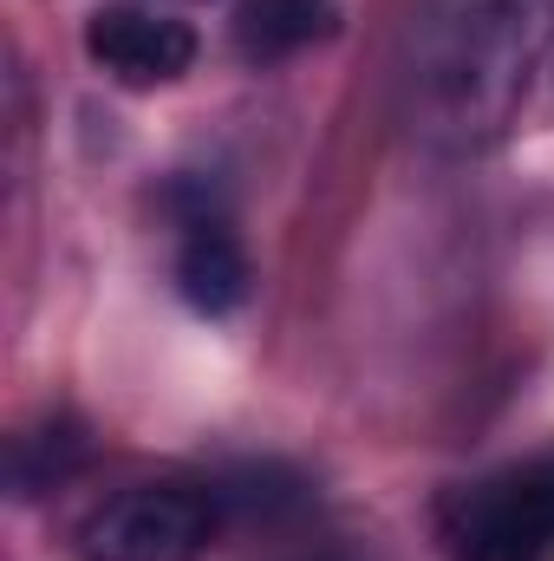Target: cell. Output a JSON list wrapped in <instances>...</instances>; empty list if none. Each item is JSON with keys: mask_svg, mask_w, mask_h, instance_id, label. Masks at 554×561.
<instances>
[{"mask_svg": "<svg viewBox=\"0 0 554 561\" xmlns=\"http://www.w3.org/2000/svg\"><path fill=\"white\" fill-rule=\"evenodd\" d=\"M554 46V0H424L405 39V118L437 150L496 144Z\"/></svg>", "mask_w": 554, "mask_h": 561, "instance_id": "6da1fadb", "label": "cell"}, {"mask_svg": "<svg viewBox=\"0 0 554 561\" xmlns=\"http://www.w3.org/2000/svg\"><path fill=\"white\" fill-rule=\"evenodd\" d=\"M26 450H33V437H20V450H13V483H20V496H33V490H39V477H26ZM46 463H53V483H59V477L79 463V437H66V431H59V444H53V457H46Z\"/></svg>", "mask_w": 554, "mask_h": 561, "instance_id": "52a82bcc", "label": "cell"}, {"mask_svg": "<svg viewBox=\"0 0 554 561\" xmlns=\"http://www.w3.org/2000/svg\"><path fill=\"white\" fill-rule=\"evenodd\" d=\"M339 33V0H242L235 7V53L249 66H280L307 46Z\"/></svg>", "mask_w": 554, "mask_h": 561, "instance_id": "8992f818", "label": "cell"}, {"mask_svg": "<svg viewBox=\"0 0 554 561\" xmlns=\"http://www.w3.org/2000/svg\"><path fill=\"white\" fill-rule=\"evenodd\" d=\"M85 53L99 72H112L118 85H170L196 66V26L176 20V13H157V7H99L85 20Z\"/></svg>", "mask_w": 554, "mask_h": 561, "instance_id": "277c9868", "label": "cell"}, {"mask_svg": "<svg viewBox=\"0 0 554 561\" xmlns=\"http://www.w3.org/2000/svg\"><path fill=\"white\" fill-rule=\"evenodd\" d=\"M222 529V490L131 483L79 523V561H196Z\"/></svg>", "mask_w": 554, "mask_h": 561, "instance_id": "3957f363", "label": "cell"}, {"mask_svg": "<svg viewBox=\"0 0 554 561\" xmlns=\"http://www.w3.org/2000/svg\"><path fill=\"white\" fill-rule=\"evenodd\" d=\"M176 229H183L176 236V287H183V300L196 313H235L242 294H249V255H242L229 216L203 203V209H183Z\"/></svg>", "mask_w": 554, "mask_h": 561, "instance_id": "5b68a950", "label": "cell"}, {"mask_svg": "<svg viewBox=\"0 0 554 561\" xmlns=\"http://www.w3.org/2000/svg\"><path fill=\"white\" fill-rule=\"evenodd\" d=\"M450 561H554V444L496 463L443 503Z\"/></svg>", "mask_w": 554, "mask_h": 561, "instance_id": "7a4b0ae2", "label": "cell"}]
</instances>
